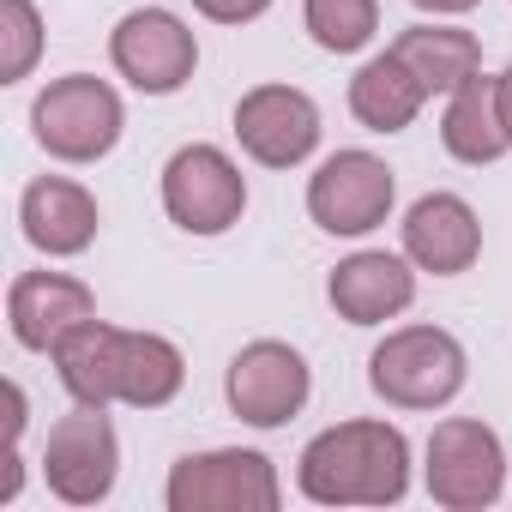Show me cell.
Returning <instances> with one entry per match:
<instances>
[{"label":"cell","instance_id":"6da1fadb","mask_svg":"<svg viewBox=\"0 0 512 512\" xmlns=\"http://www.w3.org/2000/svg\"><path fill=\"white\" fill-rule=\"evenodd\" d=\"M296 488L314 506H398L410 494V440L398 422H338L302 446Z\"/></svg>","mask_w":512,"mask_h":512},{"label":"cell","instance_id":"7a4b0ae2","mask_svg":"<svg viewBox=\"0 0 512 512\" xmlns=\"http://www.w3.org/2000/svg\"><path fill=\"white\" fill-rule=\"evenodd\" d=\"M464 344L446 326H398L368 356V386L392 410H440L464 392Z\"/></svg>","mask_w":512,"mask_h":512},{"label":"cell","instance_id":"3957f363","mask_svg":"<svg viewBox=\"0 0 512 512\" xmlns=\"http://www.w3.org/2000/svg\"><path fill=\"white\" fill-rule=\"evenodd\" d=\"M127 115H121V97L109 79H91V73H67V79H49L31 103V133L49 157L61 163H97L115 151Z\"/></svg>","mask_w":512,"mask_h":512},{"label":"cell","instance_id":"277c9868","mask_svg":"<svg viewBox=\"0 0 512 512\" xmlns=\"http://www.w3.org/2000/svg\"><path fill=\"white\" fill-rule=\"evenodd\" d=\"M163 500H169V512H278L284 482L266 452L217 446V452H187L169 470Z\"/></svg>","mask_w":512,"mask_h":512},{"label":"cell","instance_id":"5b68a950","mask_svg":"<svg viewBox=\"0 0 512 512\" xmlns=\"http://www.w3.org/2000/svg\"><path fill=\"white\" fill-rule=\"evenodd\" d=\"M422 482L434 494V506L446 512H482L506 494V446L488 422L476 416H446L428 434V464Z\"/></svg>","mask_w":512,"mask_h":512},{"label":"cell","instance_id":"8992f818","mask_svg":"<svg viewBox=\"0 0 512 512\" xmlns=\"http://www.w3.org/2000/svg\"><path fill=\"white\" fill-rule=\"evenodd\" d=\"M163 211L187 235H223L247 211V181L229 151L217 145H181L163 163Z\"/></svg>","mask_w":512,"mask_h":512},{"label":"cell","instance_id":"52a82bcc","mask_svg":"<svg viewBox=\"0 0 512 512\" xmlns=\"http://www.w3.org/2000/svg\"><path fill=\"white\" fill-rule=\"evenodd\" d=\"M308 392H314L308 356L284 338H253L247 350H235L223 374V398L247 428H284L290 416H302Z\"/></svg>","mask_w":512,"mask_h":512},{"label":"cell","instance_id":"ba28073f","mask_svg":"<svg viewBox=\"0 0 512 512\" xmlns=\"http://www.w3.org/2000/svg\"><path fill=\"white\" fill-rule=\"evenodd\" d=\"M43 476H49V494L67 500V506L109 500L115 494V476H121L115 422L97 404H79L73 416H61L49 428V446H43Z\"/></svg>","mask_w":512,"mask_h":512},{"label":"cell","instance_id":"9c48e42d","mask_svg":"<svg viewBox=\"0 0 512 512\" xmlns=\"http://www.w3.org/2000/svg\"><path fill=\"white\" fill-rule=\"evenodd\" d=\"M109 61H115V73L133 91L175 97L193 79V67H199V43H193V31L169 7H139V13H127L109 31Z\"/></svg>","mask_w":512,"mask_h":512},{"label":"cell","instance_id":"30bf717a","mask_svg":"<svg viewBox=\"0 0 512 512\" xmlns=\"http://www.w3.org/2000/svg\"><path fill=\"white\" fill-rule=\"evenodd\" d=\"M398 181L374 151H338L314 169L308 181V217L326 235H368L392 217Z\"/></svg>","mask_w":512,"mask_h":512},{"label":"cell","instance_id":"8fae6325","mask_svg":"<svg viewBox=\"0 0 512 512\" xmlns=\"http://www.w3.org/2000/svg\"><path fill=\"white\" fill-rule=\"evenodd\" d=\"M235 139L260 169H296L320 145V109L296 85H253L235 103Z\"/></svg>","mask_w":512,"mask_h":512},{"label":"cell","instance_id":"7c38bea8","mask_svg":"<svg viewBox=\"0 0 512 512\" xmlns=\"http://www.w3.org/2000/svg\"><path fill=\"white\" fill-rule=\"evenodd\" d=\"M85 320H97V296L67 272H19L7 290V326L19 350L55 356L61 338L79 332Z\"/></svg>","mask_w":512,"mask_h":512},{"label":"cell","instance_id":"4fadbf2b","mask_svg":"<svg viewBox=\"0 0 512 512\" xmlns=\"http://www.w3.org/2000/svg\"><path fill=\"white\" fill-rule=\"evenodd\" d=\"M404 253H410L416 272H434V278L470 272L476 253H482V223H476L470 199H458V193H422L404 211Z\"/></svg>","mask_w":512,"mask_h":512},{"label":"cell","instance_id":"5bb4252c","mask_svg":"<svg viewBox=\"0 0 512 512\" xmlns=\"http://www.w3.org/2000/svg\"><path fill=\"white\" fill-rule=\"evenodd\" d=\"M326 296H332L338 320H350V326H386V320H398V314L416 302L410 253H386V247L350 253V260L332 272Z\"/></svg>","mask_w":512,"mask_h":512},{"label":"cell","instance_id":"9a60e30c","mask_svg":"<svg viewBox=\"0 0 512 512\" xmlns=\"http://www.w3.org/2000/svg\"><path fill=\"white\" fill-rule=\"evenodd\" d=\"M19 223H25V241H31L37 253H49V260H73V253H85V247L97 241L103 211H97V199H91L79 181H67V175H37V181L25 187V199H19Z\"/></svg>","mask_w":512,"mask_h":512},{"label":"cell","instance_id":"2e32d148","mask_svg":"<svg viewBox=\"0 0 512 512\" xmlns=\"http://www.w3.org/2000/svg\"><path fill=\"white\" fill-rule=\"evenodd\" d=\"M55 368H61V386L73 404H97V410L121 404V326L85 320L79 332L61 338Z\"/></svg>","mask_w":512,"mask_h":512},{"label":"cell","instance_id":"e0dca14e","mask_svg":"<svg viewBox=\"0 0 512 512\" xmlns=\"http://www.w3.org/2000/svg\"><path fill=\"white\" fill-rule=\"evenodd\" d=\"M422 103H428L422 79H416L392 49L374 55V61H362V73L350 79V115H356L368 133H404V127L422 115Z\"/></svg>","mask_w":512,"mask_h":512},{"label":"cell","instance_id":"ac0fdd59","mask_svg":"<svg viewBox=\"0 0 512 512\" xmlns=\"http://www.w3.org/2000/svg\"><path fill=\"white\" fill-rule=\"evenodd\" d=\"M440 145L458 157V163H470V169H482V163H494V157H506L512 145H506V127H500V103H494V79H482V73H470L458 91H446V115H440Z\"/></svg>","mask_w":512,"mask_h":512},{"label":"cell","instance_id":"d6986e66","mask_svg":"<svg viewBox=\"0 0 512 512\" xmlns=\"http://www.w3.org/2000/svg\"><path fill=\"white\" fill-rule=\"evenodd\" d=\"M392 55L422 79L428 97L458 91L470 73H482V43L470 31H458V25H410V31H398Z\"/></svg>","mask_w":512,"mask_h":512},{"label":"cell","instance_id":"ffe728a7","mask_svg":"<svg viewBox=\"0 0 512 512\" xmlns=\"http://www.w3.org/2000/svg\"><path fill=\"white\" fill-rule=\"evenodd\" d=\"M187 380V362L169 338L157 332H121V404L133 410H163Z\"/></svg>","mask_w":512,"mask_h":512},{"label":"cell","instance_id":"44dd1931","mask_svg":"<svg viewBox=\"0 0 512 512\" xmlns=\"http://www.w3.org/2000/svg\"><path fill=\"white\" fill-rule=\"evenodd\" d=\"M302 19L326 55H356L380 31V0H302Z\"/></svg>","mask_w":512,"mask_h":512},{"label":"cell","instance_id":"7402d4cb","mask_svg":"<svg viewBox=\"0 0 512 512\" xmlns=\"http://www.w3.org/2000/svg\"><path fill=\"white\" fill-rule=\"evenodd\" d=\"M43 55V13L31 0H0V85H19Z\"/></svg>","mask_w":512,"mask_h":512},{"label":"cell","instance_id":"603a6c76","mask_svg":"<svg viewBox=\"0 0 512 512\" xmlns=\"http://www.w3.org/2000/svg\"><path fill=\"white\" fill-rule=\"evenodd\" d=\"M272 7V0H193V13L211 19V25H253Z\"/></svg>","mask_w":512,"mask_h":512},{"label":"cell","instance_id":"cb8c5ba5","mask_svg":"<svg viewBox=\"0 0 512 512\" xmlns=\"http://www.w3.org/2000/svg\"><path fill=\"white\" fill-rule=\"evenodd\" d=\"M494 103H500V127H506V145H512V67L494 73Z\"/></svg>","mask_w":512,"mask_h":512},{"label":"cell","instance_id":"d4e9b609","mask_svg":"<svg viewBox=\"0 0 512 512\" xmlns=\"http://www.w3.org/2000/svg\"><path fill=\"white\" fill-rule=\"evenodd\" d=\"M410 7H422V13H440V19H458V13H470L476 0H410Z\"/></svg>","mask_w":512,"mask_h":512}]
</instances>
